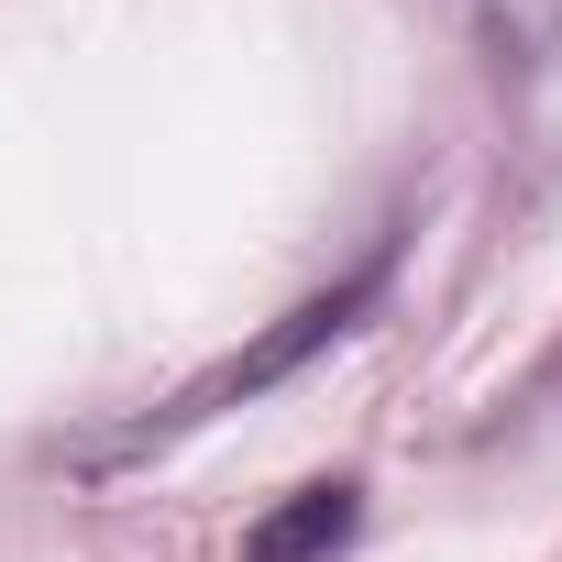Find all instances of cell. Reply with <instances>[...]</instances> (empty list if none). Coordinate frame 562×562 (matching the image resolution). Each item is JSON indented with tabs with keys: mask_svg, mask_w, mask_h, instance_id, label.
I'll use <instances>...</instances> for the list:
<instances>
[{
	"mask_svg": "<svg viewBox=\"0 0 562 562\" xmlns=\"http://www.w3.org/2000/svg\"><path fill=\"white\" fill-rule=\"evenodd\" d=\"M364 310H375V276H353V288H331V299H299L288 321H276V331L254 342V353H232L221 375H199V386H188V397L166 408V430H188V419H221L232 397H265L276 375H299L310 353H331V342H342V331H353Z\"/></svg>",
	"mask_w": 562,
	"mask_h": 562,
	"instance_id": "obj_1",
	"label": "cell"
},
{
	"mask_svg": "<svg viewBox=\"0 0 562 562\" xmlns=\"http://www.w3.org/2000/svg\"><path fill=\"white\" fill-rule=\"evenodd\" d=\"M463 23H474L496 89L529 100L540 78H562V0H463Z\"/></svg>",
	"mask_w": 562,
	"mask_h": 562,
	"instance_id": "obj_2",
	"label": "cell"
},
{
	"mask_svg": "<svg viewBox=\"0 0 562 562\" xmlns=\"http://www.w3.org/2000/svg\"><path fill=\"white\" fill-rule=\"evenodd\" d=\"M353 518H364L353 485H299L288 507H265V518L243 529V562H331V551L353 540Z\"/></svg>",
	"mask_w": 562,
	"mask_h": 562,
	"instance_id": "obj_3",
	"label": "cell"
}]
</instances>
